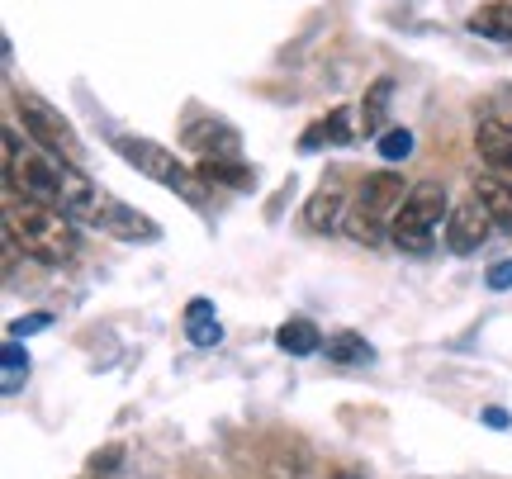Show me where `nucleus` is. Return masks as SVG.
<instances>
[{
  "instance_id": "nucleus-18",
  "label": "nucleus",
  "mask_w": 512,
  "mask_h": 479,
  "mask_svg": "<svg viewBox=\"0 0 512 479\" xmlns=\"http://www.w3.org/2000/svg\"><path fill=\"white\" fill-rule=\"evenodd\" d=\"M0 361H5L0 389H5V394H19V389H24V375H29V351H24L15 337H10V342H5V351H0Z\"/></svg>"
},
{
  "instance_id": "nucleus-7",
  "label": "nucleus",
  "mask_w": 512,
  "mask_h": 479,
  "mask_svg": "<svg viewBox=\"0 0 512 479\" xmlns=\"http://www.w3.org/2000/svg\"><path fill=\"white\" fill-rule=\"evenodd\" d=\"M403 200H408V185H403L399 171H375V176H366V185H361V214H370V219H394L403 209Z\"/></svg>"
},
{
  "instance_id": "nucleus-2",
  "label": "nucleus",
  "mask_w": 512,
  "mask_h": 479,
  "mask_svg": "<svg viewBox=\"0 0 512 479\" xmlns=\"http://www.w3.org/2000/svg\"><path fill=\"white\" fill-rule=\"evenodd\" d=\"M441 219H451V204H446V190L437 181H418L408 190L403 209L389 219V242L403 247V252H427L432 247V228Z\"/></svg>"
},
{
  "instance_id": "nucleus-17",
  "label": "nucleus",
  "mask_w": 512,
  "mask_h": 479,
  "mask_svg": "<svg viewBox=\"0 0 512 479\" xmlns=\"http://www.w3.org/2000/svg\"><path fill=\"white\" fill-rule=\"evenodd\" d=\"M328 356L337 366H366L375 351H370V342L361 332H337V337H328Z\"/></svg>"
},
{
  "instance_id": "nucleus-23",
  "label": "nucleus",
  "mask_w": 512,
  "mask_h": 479,
  "mask_svg": "<svg viewBox=\"0 0 512 479\" xmlns=\"http://www.w3.org/2000/svg\"><path fill=\"white\" fill-rule=\"evenodd\" d=\"M489 290H512V257L489 266Z\"/></svg>"
},
{
  "instance_id": "nucleus-14",
  "label": "nucleus",
  "mask_w": 512,
  "mask_h": 479,
  "mask_svg": "<svg viewBox=\"0 0 512 479\" xmlns=\"http://www.w3.org/2000/svg\"><path fill=\"white\" fill-rule=\"evenodd\" d=\"M275 347L290 351V356H318L323 332L313 328L309 318H290V323H280V332H275Z\"/></svg>"
},
{
  "instance_id": "nucleus-16",
  "label": "nucleus",
  "mask_w": 512,
  "mask_h": 479,
  "mask_svg": "<svg viewBox=\"0 0 512 479\" xmlns=\"http://www.w3.org/2000/svg\"><path fill=\"white\" fill-rule=\"evenodd\" d=\"M389 105H394V81H389V76H380V81L366 91V100H361V129H366V133H384Z\"/></svg>"
},
{
  "instance_id": "nucleus-9",
  "label": "nucleus",
  "mask_w": 512,
  "mask_h": 479,
  "mask_svg": "<svg viewBox=\"0 0 512 479\" xmlns=\"http://www.w3.org/2000/svg\"><path fill=\"white\" fill-rule=\"evenodd\" d=\"M185 337L195 347H219L223 342V323H219V309L209 299H190L185 304Z\"/></svg>"
},
{
  "instance_id": "nucleus-6",
  "label": "nucleus",
  "mask_w": 512,
  "mask_h": 479,
  "mask_svg": "<svg viewBox=\"0 0 512 479\" xmlns=\"http://www.w3.org/2000/svg\"><path fill=\"white\" fill-rule=\"evenodd\" d=\"M91 228L110 233V238H124V242H157L162 238V228L147 219V214H138V209H128V204H119V200H100Z\"/></svg>"
},
{
  "instance_id": "nucleus-19",
  "label": "nucleus",
  "mask_w": 512,
  "mask_h": 479,
  "mask_svg": "<svg viewBox=\"0 0 512 479\" xmlns=\"http://www.w3.org/2000/svg\"><path fill=\"white\" fill-rule=\"evenodd\" d=\"M347 233H351L356 242H361V247H380V242L389 238V233H384V223H380V219H370V214H361V209H356V214L347 219Z\"/></svg>"
},
{
  "instance_id": "nucleus-5",
  "label": "nucleus",
  "mask_w": 512,
  "mask_h": 479,
  "mask_svg": "<svg viewBox=\"0 0 512 479\" xmlns=\"http://www.w3.org/2000/svg\"><path fill=\"white\" fill-rule=\"evenodd\" d=\"M489 228H494L489 209L470 195V200L451 204V219H446V247H451L456 257H470V252H479V247H484Z\"/></svg>"
},
{
  "instance_id": "nucleus-22",
  "label": "nucleus",
  "mask_w": 512,
  "mask_h": 479,
  "mask_svg": "<svg viewBox=\"0 0 512 479\" xmlns=\"http://www.w3.org/2000/svg\"><path fill=\"white\" fill-rule=\"evenodd\" d=\"M48 323H53V314H29V318H19V323H10V337H29V332H43L48 328Z\"/></svg>"
},
{
  "instance_id": "nucleus-15",
  "label": "nucleus",
  "mask_w": 512,
  "mask_h": 479,
  "mask_svg": "<svg viewBox=\"0 0 512 479\" xmlns=\"http://www.w3.org/2000/svg\"><path fill=\"white\" fill-rule=\"evenodd\" d=\"M195 171H200V181H204V185L219 181V185H238V190H242V185H252V181H256V171H252V166H242L238 157H204V162L195 166Z\"/></svg>"
},
{
  "instance_id": "nucleus-21",
  "label": "nucleus",
  "mask_w": 512,
  "mask_h": 479,
  "mask_svg": "<svg viewBox=\"0 0 512 479\" xmlns=\"http://www.w3.org/2000/svg\"><path fill=\"white\" fill-rule=\"evenodd\" d=\"M323 124V138L328 143H351L356 138V129H351V110H332L328 119H318Z\"/></svg>"
},
{
  "instance_id": "nucleus-4",
  "label": "nucleus",
  "mask_w": 512,
  "mask_h": 479,
  "mask_svg": "<svg viewBox=\"0 0 512 479\" xmlns=\"http://www.w3.org/2000/svg\"><path fill=\"white\" fill-rule=\"evenodd\" d=\"M15 105H19V114H24V129L34 133V143L48 148V157H67V162H76V152L81 148H76L72 124H67L48 100H38L34 91H15Z\"/></svg>"
},
{
  "instance_id": "nucleus-1",
  "label": "nucleus",
  "mask_w": 512,
  "mask_h": 479,
  "mask_svg": "<svg viewBox=\"0 0 512 479\" xmlns=\"http://www.w3.org/2000/svg\"><path fill=\"white\" fill-rule=\"evenodd\" d=\"M5 242L29 252L43 266H57V261H72L81 238H76V219L57 204L43 200H15L10 195V219H5Z\"/></svg>"
},
{
  "instance_id": "nucleus-12",
  "label": "nucleus",
  "mask_w": 512,
  "mask_h": 479,
  "mask_svg": "<svg viewBox=\"0 0 512 479\" xmlns=\"http://www.w3.org/2000/svg\"><path fill=\"white\" fill-rule=\"evenodd\" d=\"M185 143L200 148L204 157H238V133L228 129V124H195V129L185 133Z\"/></svg>"
},
{
  "instance_id": "nucleus-24",
  "label": "nucleus",
  "mask_w": 512,
  "mask_h": 479,
  "mask_svg": "<svg viewBox=\"0 0 512 479\" xmlns=\"http://www.w3.org/2000/svg\"><path fill=\"white\" fill-rule=\"evenodd\" d=\"M119 456H124V451H119V446H110V451H100V456L91 461V470H95V475H110V465H119Z\"/></svg>"
},
{
  "instance_id": "nucleus-11",
  "label": "nucleus",
  "mask_w": 512,
  "mask_h": 479,
  "mask_svg": "<svg viewBox=\"0 0 512 479\" xmlns=\"http://www.w3.org/2000/svg\"><path fill=\"white\" fill-rule=\"evenodd\" d=\"M470 34L494 38V43H512V5L508 0H489L470 15Z\"/></svg>"
},
{
  "instance_id": "nucleus-25",
  "label": "nucleus",
  "mask_w": 512,
  "mask_h": 479,
  "mask_svg": "<svg viewBox=\"0 0 512 479\" xmlns=\"http://www.w3.org/2000/svg\"><path fill=\"white\" fill-rule=\"evenodd\" d=\"M484 423H489V427H508V413H503V408H489V413H484Z\"/></svg>"
},
{
  "instance_id": "nucleus-13",
  "label": "nucleus",
  "mask_w": 512,
  "mask_h": 479,
  "mask_svg": "<svg viewBox=\"0 0 512 479\" xmlns=\"http://www.w3.org/2000/svg\"><path fill=\"white\" fill-rule=\"evenodd\" d=\"M304 223H309L313 233H328V228H337V223H342V190H332V185L313 190L309 204H304Z\"/></svg>"
},
{
  "instance_id": "nucleus-20",
  "label": "nucleus",
  "mask_w": 512,
  "mask_h": 479,
  "mask_svg": "<svg viewBox=\"0 0 512 479\" xmlns=\"http://www.w3.org/2000/svg\"><path fill=\"white\" fill-rule=\"evenodd\" d=\"M413 152V133L408 129H384L380 133V157L384 162H403Z\"/></svg>"
},
{
  "instance_id": "nucleus-8",
  "label": "nucleus",
  "mask_w": 512,
  "mask_h": 479,
  "mask_svg": "<svg viewBox=\"0 0 512 479\" xmlns=\"http://www.w3.org/2000/svg\"><path fill=\"white\" fill-rule=\"evenodd\" d=\"M475 148L503 181H512V124L508 119H484L475 129Z\"/></svg>"
},
{
  "instance_id": "nucleus-10",
  "label": "nucleus",
  "mask_w": 512,
  "mask_h": 479,
  "mask_svg": "<svg viewBox=\"0 0 512 479\" xmlns=\"http://www.w3.org/2000/svg\"><path fill=\"white\" fill-rule=\"evenodd\" d=\"M475 200L489 209V219H494L498 228H512V181H503V176H479Z\"/></svg>"
},
{
  "instance_id": "nucleus-3",
  "label": "nucleus",
  "mask_w": 512,
  "mask_h": 479,
  "mask_svg": "<svg viewBox=\"0 0 512 479\" xmlns=\"http://www.w3.org/2000/svg\"><path fill=\"white\" fill-rule=\"evenodd\" d=\"M114 152L124 157L128 166H138L147 181H157L166 185V190H181L190 204H204L209 195H204V181H200V171H185L176 157L166 148H157V143H147V138H128V133H119L114 138Z\"/></svg>"
}]
</instances>
